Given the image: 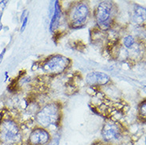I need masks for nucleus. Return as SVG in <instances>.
<instances>
[{"mask_svg":"<svg viewBox=\"0 0 146 145\" xmlns=\"http://www.w3.org/2000/svg\"><path fill=\"white\" fill-rule=\"evenodd\" d=\"M60 113L59 106L56 104L51 103L44 106L36 114V121L43 127H49L59 122Z\"/></svg>","mask_w":146,"mask_h":145,"instance_id":"1","label":"nucleus"},{"mask_svg":"<svg viewBox=\"0 0 146 145\" xmlns=\"http://www.w3.org/2000/svg\"><path fill=\"white\" fill-rule=\"evenodd\" d=\"M0 139L7 144H15L21 140L18 125L12 121L6 120L0 124Z\"/></svg>","mask_w":146,"mask_h":145,"instance_id":"2","label":"nucleus"},{"mask_svg":"<svg viewBox=\"0 0 146 145\" xmlns=\"http://www.w3.org/2000/svg\"><path fill=\"white\" fill-rule=\"evenodd\" d=\"M69 59L63 56L56 55L51 56L44 62L42 68L44 72L49 74H60L69 65Z\"/></svg>","mask_w":146,"mask_h":145,"instance_id":"3","label":"nucleus"},{"mask_svg":"<svg viewBox=\"0 0 146 145\" xmlns=\"http://www.w3.org/2000/svg\"><path fill=\"white\" fill-rule=\"evenodd\" d=\"M112 7L111 2L104 1L99 4L96 10V20L98 24L103 29H106L110 24Z\"/></svg>","mask_w":146,"mask_h":145,"instance_id":"4","label":"nucleus"},{"mask_svg":"<svg viewBox=\"0 0 146 145\" xmlns=\"http://www.w3.org/2000/svg\"><path fill=\"white\" fill-rule=\"evenodd\" d=\"M89 15V9L84 3H78L71 14V20L74 27H80L84 25Z\"/></svg>","mask_w":146,"mask_h":145,"instance_id":"5","label":"nucleus"},{"mask_svg":"<svg viewBox=\"0 0 146 145\" xmlns=\"http://www.w3.org/2000/svg\"><path fill=\"white\" fill-rule=\"evenodd\" d=\"M50 135L44 128H36L29 135V145H46L50 140Z\"/></svg>","mask_w":146,"mask_h":145,"instance_id":"6","label":"nucleus"},{"mask_svg":"<svg viewBox=\"0 0 146 145\" xmlns=\"http://www.w3.org/2000/svg\"><path fill=\"white\" fill-rule=\"evenodd\" d=\"M102 136L104 140L113 141L120 137L121 132L117 124L113 123L106 124L102 130Z\"/></svg>","mask_w":146,"mask_h":145,"instance_id":"7","label":"nucleus"},{"mask_svg":"<svg viewBox=\"0 0 146 145\" xmlns=\"http://www.w3.org/2000/svg\"><path fill=\"white\" fill-rule=\"evenodd\" d=\"M110 81V77L103 72H94L88 74L86 77L87 83L91 86L95 85H105Z\"/></svg>","mask_w":146,"mask_h":145,"instance_id":"8","label":"nucleus"},{"mask_svg":"<svg viewBox=\"0 0 146 145\" xmlns=\"http://www.w3.org/2000/svg\"><path fill=\"white\" fill-rule=\"evenodd\" d=\"M146 20V9L141 6L136 5L133 9V21L137 24H141Z\"/></svg>","mask_w":146,"mask_h":145,"instance_id":"9","label":"nucleus"},{"mask_svg":"<svg viewBox=\"0 0 146 145\" xmlns=\"http://www.w3.org/2000/svg\"><path fill=\"white\" fill-rule=\"evenodd\" d=\"M54 13H53V16L52 18L51 23H50V29L52 31L54 30L59 24V21H60V18L61 17V10H60V4L56 1L55 3L54 6Z\"/></svg>","mask_w":146,"mask_h":145,"instance_id":"10","label":"nucleus"},{"mask_svg":"<svg viewBox=\"0 0 146 145\" xmlns=\"http://www.w3.org/2000/svg\"><path fill=\"white\" fill-rule=\"evenodd\" d=\"M134 43H135V40H134L133 37L132 36H125L124 38V40H123V44H124V45L127 48H132V46L134 44Z\"/></svg>","mask_w":146,"mask_h":145,"instance_id":"11","label":"nucleus"},{"mask_svg":"<svg viewBox=\"0 0 146 145\" xmlns=\"http://www.w3.org/2000/svg\"><path fill=\"white\" fill-rule=\"evenodd\" d=\"M139 113H140V116L146 121V101L141 104L139 108Z\"/></svg>","mask_w":146,"mask_h":145,"instance_id":"12","label":"nucleus"},{"mask_svg":"<svg viewBox=\"0 0 146 145\" xmlns=\"http://www.w3.org/2000/svg\"><path fill=\"white\" fill-rule=\"evenodd\" d=\"M60 140V136L57 135L56 136H54L52 139H50L49 142L46 145H59Z\"/></svg>","mask_w":146,"mask_h":145,"instance_id":"13","label":"nucleus"},{"mask_svg":"<svg viewBox=\"0 0 146 145\" xmlns=\"http://www.w3.org/2000/svg\"><path fill=\"white\" fill-rule=\"evenodd\" d=\"M27 22H28V16H27V17H26V18L22 21V27H21V32L24 31V29H26V25H27Z\"/></svg>","mask_w":146,"mask_h":145,"instance_id":"14","label":"nucleus"},{"mask_svg":"<svg viewBox=\"0 0 146 145\" xmlns=\"http://www.w3.org/2000/svg\"><path fill=\"white\" fill-rule=\"evenodd\" d=\"M5 52H6V49H4L3 51L1 52V54H0V64H1V62H2L3 59V56L5 54Z\"/></svg>","mask_w":146,"mask_h":145,"instance_id":"15","label":"nucleus"},{"mask_svg":"<svg viewBox=\"0 0 146 145\" xmlns=\"http://www.w3.org/2000/svg\"><path fill=\"white\" fill-rule=\"evenodd\" d=\"M143 91H145V93L146 94V86H145V87H143Z\"/></svg>","mask_w":146,"mask_h":145,"instance_id":"16","label":"nucleus"},{"mask_svg":"<svg viewBox=\"0 0 146 145\" xmlns=\"http://www.w3.org/2000/svg\"><path fill=\"white\" fill-rule=\"evenodd\" d=\"M145 144H146V137H145Z\"/></svg>","mask_w":146,"mask_h":145,"instance_id":"17","label":"nucleus"}]
</instances>
